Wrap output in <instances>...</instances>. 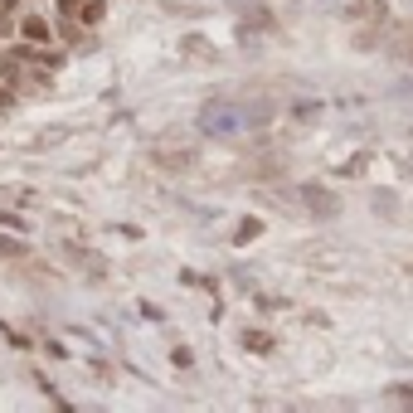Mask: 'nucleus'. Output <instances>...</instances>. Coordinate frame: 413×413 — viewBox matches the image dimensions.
<instances>
[{"label": "nucleus", "instance_id": "1", "mask_svg": "<svg viewBox=\"0 0 413 413\" xmlns=\"http://www.w3.org/2000/svg\"><path fill=\"white\" fill-rule=\"evenodd\" d=\"M302 205H307L311 214H335V200H331L321 185H307V190H302Z\"/></svg>", "mask_w": 413, "mask_h": 413}, {"label": "nucleus", "instance_id": "2", "mask_svg": "<svg viewBox=\"0 0 413 413\" xmlns=\"http://www.w3.org/2000/svg\"><path fill=\"white\" fill-rule=\"evenodd\" d=\"M20 34H24V39H29V44H44V39H49V24H44V20H34V15H29V20H24V24H20Z\"/></svg>", "mask_w": 413, "mask_h": 413}, {"label": "nucleus", "instance_id": "3", "mask_svg": "<svg viewBox=\"0 0 413 413\" xmlns=\"http://www.w3.org/2000/svg\"><path fill=\"white\" fill-rule=\"evenodd\" d=\"M83 20L98 24V20H103V0H88V5H83Z\"/></svg>", "mask_w": 413, "mask_h": 413}, {"label": "nucleus", "instance_id": "4", "mask_svg": "<svg viewBox=\"0 0 413 413\" xmlns=\"http://www.w3.org/2000/svg\"><path fill=\"white\" fill-rule=\"evenodd\" d=\"M253 233H263V224H253V219H243V229H238V243H248Z\"/></svg>", "mask_w": 413, "mask_h": 413}, {"label": "nucleus", "instance_id": "5", "mask_svg": "<svg viewBox=\"0 0 413 413\" xmlns=\"http://www.w3.org/2000/svg\"><path fill=\"white\" fill-rule=\"evenodd\" d=\"M243 345H248V350H268L273 340H268V335H253V331H248V335H243Z\"/></svg>", "mask_w": 413, "mask_h": 413}, {"label": "nucleus", "instance_id": "6", "mask_svg": "<svg viewBox=\"0 0 413 413\" xmlns=\"http://www.w3.org/2000/svg\"><path fill=\"white\" fill-rule=\"evenodd\" d=\"M0 253H5V258H20V253H24V243H15V238H0Z\"/></svg>", "mask_w": 413, "mask_h": 413}, {"label": "nucleus", "instance_id": "7", "mask_svg": "<svg viewBox=\"0 0 413 413\" xmlns=\"http://www.w3.org/2000/svg\"><path fill=\"white\" fill-rule=\"evenodd\" d=\"M59 5H64V10H73V5H78V0H59Z\"/></svg>", "mask_w": 413, "mask_h": 413}]
</instances>
